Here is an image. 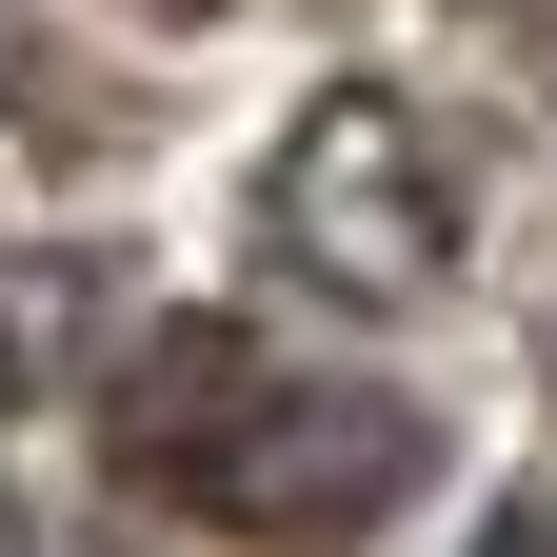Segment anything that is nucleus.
Wrapping results in <instances>:
<instances>
[{"mask_svg":"<svg viewBox=\"0 0 557 557\" xmlns=\"http://www.w3.org/2000/svg\"><path fill=\"white\" fill-rule=\"evenodd\" d=\"M120 458L160 478L180 518H220V537H379L418 478H438L418 398H379V379H278L239 319H180V338L120 359Z\"/></svg>","mask_w":557,"mask_h":557,"instance_id":"f257e3e1","label":"nucleus"},{"mask_svg":"<svg viewBox=\"0 0 557 557\" xmlns=\"http://www.w3.org/2000/svg\"><path fill=\"white\" fill-rule=\"evenodd\" d=\"M278 259L338 278V299H438L458 278V199H438V160H418L398 100H319L278 139Z\"/></svg>","mask_w":557,"mask_h":557,"instance_id":"f03ea898","label":"nucleus"}]
</instances>
